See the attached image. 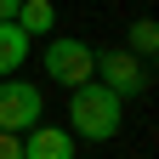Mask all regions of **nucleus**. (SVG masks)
Returning <instances> with one entry per match:
<instances>
[{"instance_id":"nucleus-1","label":"nucleus","mask_w":159,"mask_h":159,"mask_svg":"<svg viewBox=\"0 0 159 159\" xmlns=\"http://www.w3.org/2000/svg\"><path fill=\"white\" fill-rule=\"evenodd\" d=\"M119 119H125V102H119L114 91H102L91 80V85H80V91H68V136L80 142V136H85V142H108V136L119 131Z\"/></svg>"},{"instance_id":"nucleus-2","label":"nucleus","mask_w":159,"mask_h":159,"mask_svg":"<svg viewBox=\"0 0 159 159\" xmlns=\"http://www.w3.org/2000/svg\"><path fill=\"white\" fill-rule=\"evenodd\" d=\"M40 63H46V80H57L68 91H80V85L97 80V51L85 40H74V34H51L46 51H40Z\"/></svg>"},{"instance_id":"nucleus-3","label":"nucleus","mask_w":159,"mask_h":159,"mask_svg":"<svg viewBox=\"0 0 159 159\" xmlns=\"http://www.w3.org/2000/svg\"><path fill=\"white\" fill-rule=\"evenodd\" d=\"M46 114V91L29 80H0V136H23Z\"/></svg>"},{"instance_id":"nucleus-4","label":"nucleus","mask_w":159,"mask_h":159,"mask_svg":"<svg viewBox=\"0 0 159 159\" xmlns=\"http://www.w3.org/2000/svg\"><path fill=\"white\" fill-rule=\"evenodd\" d=\"M97 85L114 91L119 102H131V97H142V91H148V68L136 63L125 46H108V51H97Z\"/></svg>"},{"instance_id":"nucleus-5","label":"nucleus","mask_w":159,"mask_h":159,"mask_svg":"<svg viewBox=\"0 0 159 159\" xmlns=\"http://www.w3.org/2000/svg\"><path fill=\"white\" fill-rule=\"evenodd\" d=\"M23 159H74V136L63 125H46L40 119L34 131H23Z\"/></svg>"},{"instance_id":"nucleus-6","label":"nucleus","mask_w":159,"mask_h":159,"mask_svg":"<svg viewBox=\"0 0 159 159\" xmlns=\"http://www.w3.org/2000/svg\"><path fill=\"white\" fill-rule=\"evenodd\" d=\"M29 46H34V40L17 23H0V80H17V68L29 63Z\"/></svg>"},{"instance_id":"nucleus-7","label":"nucleus","mask_w":159,"mask_h":159,"mask_svg":"<svg viewBox=\"0 0 159 159\" xmlns=\"http://www.w3.org/2000/svg\"><path fill=\"white\" fill-rule=\"evenodd\" d=\"M17 29H23L29 40H46L57 29V11H51V0H23L17 6Z\"/></svg>"},{"instance_id":"nucleus-8","label":"nucleus","mask_w":159,"mask_h":159,"mask_svg":"<svg viewBox=\"0 0 159 159\" xmlns=\"http://www.w3.org/2000/svg\"><path fill=\"white\" fill-rule=\"evenodd\" d=\"M125 51L136 57V63H142V57H148V63H159V23H153V17H136V23H131Z\"/></svg>"},{"instance_id":"nucleus-9","label":"nucleus","mask_w":159,"mask_h":159,"mask_svg":"<svg viewBox=\"0 0 159 159\" xmlns=\"http://www.w3.org/2000/svg\"><path fill=\"white\" fill-rule=\"evenodd\" d=\"M0 159H23V136H0Z\"/></svg>"},{"instance_id":"nucleus-10","label":"nucleus","mask_w":159,"mask_h":159,"mask_svg":"<svg viewBox=\"0 0 159 159\" xmlns=\"http://www.w3.org/2000/svg\"><path fill=\"white\" fill-rule=\"evenodd\" d=\"M17 6L23 0H0V23H17Z\"/></svg>"}]
</instances>
